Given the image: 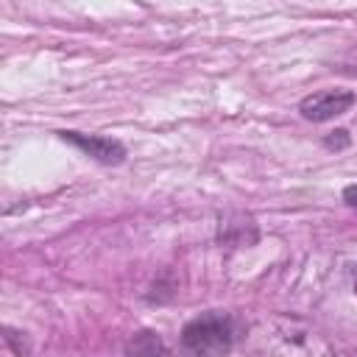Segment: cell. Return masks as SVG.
<instances>
[{
    "label": "cell",
    "instance_id": "6da1fadb",
    "mask_svg": "<svg viewBox=\"0 0 357 357\" xmlns=\"http://www.w3.org/2000/svg\"><path fill=\"white\" fill-rule=\"evenodd\" d=\"M181 343L195 354H226L231 349V321L220 312L198 315L181 329Z\"/></svg>",
    "mask_w": 357,
    "mask_h": 357
},
{
    "label": "cell",
    "instance_id": "7a4b0ae2",
    "mask_svg": "<svg viewBox=\"0 0 357 357\" xmlns=\"http://www.w3.org/2000/svg\"><path fill=\"white\" fill-rule=\"evenodd\" d=\"M354 100L357 98L349 89H321V92H312V95L301 98L298 114L310 123H326V120H335V117L346 114L354 106Z\"/></svg>",
    "mask_w": 357,
    "mask_h": 357
},
{
    "label": "cell",
    "instance_id": "3957f363",
    "mask_svg": "<svg viewBox=\"0 0 357 357\" xmlns=\"http://www.w3.org/2000/svg\"><path fill=\"white\" fill-rule=\"evenodd\" d=\"M59 137L64 142H70L73 148H78L81 153H86L89 159L100 162V165H120L126 159V145L114 137L106 134H81V131H59Z\"/></svg>",
    "mask_w": 357,
    "mask_h": 357
},
{
    "label": "cell",
    "instance_id": "277c9868",
    "mask_svg": "<svg viewBox=\"0 0 357 357\" xmlns=\"http://www.w3.org/2000/svg\"><path fill=\"white\" fill-rule=\"evenodd\" d=\"M126 351H134V354H142V351H148V354H156V351H165V346H162V340H159L156 335H151V332H142V335H139V340H131Z\"/></svg>",
    "mask_w": 357,
    "mask_h": 357
},
{
    "label": "cell",
    "instance_id": "5b68a950",
    "mask_svg": "<svg viewBox=\"0 0 357 357\" xmlns=\"http://www.w3.org/2000/svg\"><path fill=\"white\" fill-rule=\"evenodd\" d=\"M349 142H351V137H349L346 128H337V131H332L329 137H324V145H326L329 151H343V148H349Z\"/></svg>",
    "mask_w": 357,
    "mask_h": 357
},
{
    "label": "cell",
    "instance_id": "8992f818",
    "mask_svg": "<svg viewBox=\"0 0 357 357\" xmlns=\"http://www.w3.org/2000/svg\"><path fill=\"white\" fill-rule=\"evenodd\" d=\"M343 201H346L349 206H357V184H349V187L343 190Z\"/></svg>",
    "mask_w": 357,
    "mask_h": 357
}]
</instances>
